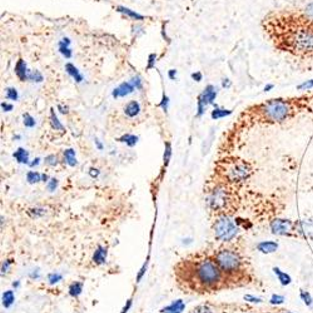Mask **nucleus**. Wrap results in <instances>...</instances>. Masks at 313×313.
Returning a JSON list of instances; mask_svg holds the SVG:
<instances>
[{
  "label": "nucleus",
  "mask_w": 313,
  "mask_h": 313,
  "mask_svg": "<svg viewBox=\"0 0 313 313\" xmlns=\"http://www.w3.org/2000/svg\"><path fill=\"white\" fill-rule=\"evenodd\" d=\"M262 26L276 49L300 60H313V19L302 10L271 13Z\"/></svg>",
  "instance_id": "nucleus-1"
},
{
  "label": "nucleus",
  "mask_w": 313,
  "mask_h": 313,
  "mask_svg": "<svg viewBox=\"0 0 313 313\" xmlns=\"http://www.w3.org/2000/svg\"><path fill=\"white\" fill-rule=\"evenodd\" d=\"M195 281L204 288H213L221 283L223 272L216 261L212 259H203L195 265L194 267Z\"/></svg>",
  "instance_id": "nucleus-2"
},
{
  "label": "nucleus",
  "mask_w": 313,
  "mask_h": 313,
  "mask_svg": "<svg viewBox=\"0 0 313 313\" xmlns=\"http://www.w3.org/2000/svg\"><path fill=\"white\" fill-rule=\"evenodd\" d=\"M214 261L226 276H234L243 271V258L233 249H219L214 256Z\"/></svg>",
  "instance_id": "nucleus-3"
},
{
  "label": "nucleus",
  "mask_w": 313,
  "mask_h": 313,
  "mask_svg": "<svg viewBox=\"0 0 313 313\" xmlns=\"http://www.w3.org/2000/svg\"><path fill=\"white\" fill-rule=\"evenodd\" d=\"M213 233L216 239L221 242H231L238 236L239 228L236 221L229 218L228 216H222L214 222Z\"/></svg>",
  "instance_id": "nucleus-4"
},
{
  "label": "nucleus",
  "mask_w": 313,
  "mask_h": 313,
  "mask_svg": "<svg viewBox=\"0 0 313 313\" xmlns=\"http://www.w3.org/2000/svg\"><path fill=\"white\" fill-rule=\"evenodd\" d=\"M271 233L278 237H300L301 223L287 218H273L270 222Z\"/></svg>",
  "instance_id": "nucleus-5"
},
{
  "label": "nucleus",
  "mask_w": 313,
  "mask_h": 313,
  "mask_svg": "<svg viewBox=\"0 0 313 313\" xmlns=\"http://www.w3.org/2000/svg\"><path fill=\"white\" fill-rule=\"evenodd\" d=\"M229 192L223 185H217L209 192L207 198L208 207L213 212H221L228 205Z\"/></svg>",
  "instance_id": "nucleus-6"
},
{
  "label": "nucleus",
  "mask_w": 313,
  "mask_h": 313,
  "mask_svg": "<svg viewBox=\"0 0 313 313\" xmlns=\"http://www.w3.org/2000/svg\"><path fill=\"white\" fill-rule=\"evenodd\" d=\"M252 175V168L248 163L246 162H237L233 163L231 167L227 170V179L228 182L234 183V184H239L248 179Z\"/></svg>",
  "instance_id": "nucleus-7"
},
{
  "label": "nucleus",
  "mask_w": 313,
  "mask_h": 313,
  "mask_svg": "<svg viewBox=\"0 0 313 313\" xmlns=\"http://www.w3.org/2000/svg\"><path fill=\"white\" fill-rule=\"evenodd\" d=\"M217 89L213 87L212 84L207 85L204 88L202 93L198 97V102H197V117H202L204 114L205 108L211 104H214V100L217 98Z\"/></svg>",
  "instance_id": "nucleus-8"
},
{
  "label": "nucleus",
  "mask_w": 313,
  "mask_h": 313,
  "mask_svg": "<svg viewBox=\"0 0 313 313\" xmlns=\"http://www.w3.org/2000/svg\"><path fill=\"white\" fill-rule=\"evenodd\" d=\"M134 85L131 82H123L118 85L117 88H114L113 92H112V97L113 98H123L127 95L132 94L134 92Z\"/></svg>",
  "instance_id": "nucleus-9"
},
{
  "label": "nucleus",
  "mask_w": 313,
  "mask_h": 313,
  "mask_svg": "<svg viewBox=\"0 0 313 313\" xmlns=\"http://www.w3.org/2000/svg\"><path fill=\"white\" fill-rule=\"evenodd\" d=\"M107 256H108V248H107V247H104V246H102V244H99V246L95 248L94 253H93V257H92L93 263H94V265H97V266L106 265Z\"/></svg>",
  "instance_id": "nucleus-10"
},
{
  "label": "nucleus",
  "mask_w": 313,
  "mask_h": 313,
  "mask_svg": "<svg viewBox=\"0 0 313 313\" xmlns=\"http://www.w3.org/2000/svg\"><path fill=\"white\" fill-rule=\"evenodd\" d=\"M257 251H259L261 253L263 254H271V253H275L276 251L278 249L280 244L277 243L276 241H262L257 243Z\"/></svg>",
  "instance_id": "nucleus-11"
},
{
  "label": "nucleus",
  "mask_w": 313,
  "mask_h": 313,
  "mask_svg": "<svg viewBox=\"0 0 313 313\" xmlns=\"http://www.w3.org/2000/svg\"><path fill=\"white\" fill-rule=\"evenodd\" d=\"M185 310V303L183 300H175L172 303H169L168 306L163 307L160 310L162 313H183V311Z\"/></svg>",
  "instance_id": "nucleus-12"
},
{
  "label": "nucleus",
  "mask_w": 313,
  "mask_h": 313,
  "mask_svg": "<svg viewBox=\"0 0 313 313\" xmlns=\"http://www.w3.org/2000/svg\"><path fill=\"white\" fill-rule=\"evenodd\" d=\"M15 74H16V77L19 78V80H20V82H25V80H28L29 70H28V65H26L25 60L19 59L18 62H16Z\"/></svg>",
  "instance_id": "nucleus-13"
},
{
  "label": "nucleus",
  "mask_w": 313,
  "mask_h": 313,
  "mask_svg": "<svg viewBox=\"0 0 313 313\" xmlns=\"http://www.w3.org/2000/svg\"><path fill=\"white\" fill-rule=\"evenodd\" d=\"M14 159L19 163V164L29 165L30 164V159H29V152L23 147H19L15 152L13 153Z\"/></svg>",
  "instance_id": "nucleus-14"
},
{
  "label": "nucleus",
  "mask_w": 313,
  "mask_h": 313,
  "mask_svg": "<svg viewBox=\"0 0 313 313\" xmlns=\"http://www.w3.org/2000/svg\"><path fill=\"white\" fill-rule=\"evenodd\" d=\"M272 271H273V273L276 275V277H277L278 282L281 283V286L286 287V286H290L291 283H292V277H291V276L288 275L287 272H285V271L281 270L280 267H273Z\"/></svg>",
  "instance_id": "nucleus-15"
},
{
  "label": "nucleus",
  "mask_w": 313,
  "mask_h": 313,
  "mask_svg": "<svg viewBox=\"0 0 313 313\" xmlns=\"http://www.w3.org/2000/svg\"><path fill=\"white\" fill-rule=\"evenodd\" d=\"M141 112V106L137 100H131L129 103H127V106L124 107V114H126L128 118H134L137 117Z\"/></svg>",
  "instance_id": "nucleus-16"
},
{
  "label": "nucleus",
  "mask_w": 313,
  "mask_h": 313,
  "mask_svg": "<svg viewBox=\"0 0 313 313\" xmlns=\"http://www.w3.org/2000/svg\"><path fill=\"white\" fill-rule=\"evenodd\" d=\"M63 156H64V163L70 168H74L78 165V160H77V154H75V151L73 148H67L64 152H63Z\"/></svg>",
  "instance_id": "nucleus-17"
},
{
  "label": "nucleus",
  "mask_w": 313,
  "mask_h": 313,
  "mask_svg": "<svg viewBox=\"0 0 313 313\" xmlns=\"http://www.w3.org/2000/svg\"><path fill=\"white\" fill-rule=\"evenodd\" d=\"M70 44H72V40L68 38L62 39V40L59 41V44H58V45H59L60 54L64 58H67V59H70V58L73 57V51L72 49H70Z\"/></svg>",
  "instance_id": "nucleus-18"
},
{
  "label": "nucleus",
  "mask_w": 313,
  "mask_h": 313,
  "mask_svg": "<svg viewBox=\"0 0 313 313\" xmlns=\"http://www.w3.org/2000/svg\"><path fill=\"white\" fill-rule=\"evenodd\" d=\"M49 119H50L51 128L54 129V131H58V132H62V133H64L65 128H64V126H63L62 122L59 121V118H58V116H57V113H55L54 108L50 109V116H49Z\"/></svg>",
  "instance_id": "nucleus-19"
},
{
  "label": "nucleus",
  "mask_w": 313,
  "mask_h": 313,
  "mask_svg": "<svg viewBox=\"0 0 313 313\" xmlns=\"http://www.w3.org/2000/svg\"><path fill=\"white\" fill-rule=\"evenodd\" d=\"M117 11H118V13H122V14H123V15L128 16V18L132 19V20H137V21L144 20V16L143 15H141V14L136 13V11L132 10V9L126 8V6H117Z\"/></svg>",
  "instance_id": "nucleus-20"
},
{
  "label": "nucleus",
  "mask_w": 313,
  "mask_h": 313,
  "mask_svg": "<svg viewBox=\"0 0 313 313\" xmlns=\"http://www.w3.org/2000/svg\"><path fill=\"white\" fill-rule=\"evenodd\" d=\"M65 70H67L68 74H69L77 83H82L83 80H84L82 73H80L79 70H78V68L75 67L74 64H72V63H67V64H65Z\"/></svg>",
  "instance_id": "nucleus-21"
},
{
  "label": "nucleus",
  "mask_w": 313,
  "mask_h": 313,
  "mask_svg": "<svg viewBox=\"0 0 313 313\" xmlns=\"http://www.w3.org/2000/svg\"><path fill=\"white\" fill-rule=\"evenodd\" d=\"M83 287H84V283L80 282V281H75V282L70 283L69 285L68 293H69L70 297L78 298L83 293Z\"/></svg>",
  "instance_id": "nucleus-22"
},
{
  "label": "nucleus",
  "mask_w": 313,
  "mask_h": 313,
  "mask_svg": "<svg viewBox=\"0 0 313 313\" xmlns=\"http://www.w3.org/2000/svg\"><path fill=\"white\" fill-rule=\"evenodd\" d=\"M232 111L231 109H226V108H219L218 106H216V108L212 111L211 117L212 119L217 121V119H221V118H226V117L231 116Z\"/></svg>",
  "instance_id": "nucleus-23"
},
{
  "label": "nucleus",
  "mask_w": 313,
  "mask_h": 313,
  "mask_svg": "<svg viewBox=\"0 0 313 313\" xmlns=\"http://www.w3.org/2000/svg\"><path fill=\"white\" fill-rule=\"evenodd\" d=\"M1 301H3V306L5 308L11 307L15 302V293H14L13 290H8L3 293V297H1Z\"/></svg>",
  "instance_id": "nucleus-24"
},
{
  "label": "nucleus",
  "mask_w": 313,
  "mask_h": 313,
  "mask_svg": "<svg viewBox=\"0 0 313 313\" xmlns=\"http://www.w3.org/2000/svg\"><path fill=\"white\" fill-rule=\"evenodd\" d=\"M138 137L134 136V134H123V136H121L119 138H117V141L118 142H122V143H126L128 147H134L137 143H138Z\"/></svg>",
  "instance_id": "nucleus-25"
},
{
  "label": "nucleus",
  "mask_w": 313,
  "mask_h": 313,
  "mask_svg": "<svg viewBox=\"0 0 313 313\" xmlns=\"http://www.w3.org/2000/svg\"><path fill=\"white\" fill-rule=\"evenodd\" d=\"M26 182L29 184H38L41 182V173L35 172V170H29L26 173Z\"/></svg>",
  "instance_id": "nucleus-26"
},
{
  "label": "nucleus",
  "mask_w": 313,
  "mask_h": 313,
  "mask_svg": "<svg viewBox=\"0 0 313 313\" xmlns=\"http://www.w3.org/2000/svg\"><path fill=\"white\" fill-rule=\"evenodd\" d=\"M28 80L31 83H41L44 80V77L39 70H29Z\"/></svg>",
  "instance_id": "nucleus-27"
},
{
  "label": "nucleus",
  "mask_w": 313,
  "mask_h": 313,
  "mask_svg": "<svg viewBox=\"0 0 313 313\" xmlns=\"http://www.w3.org/2000/svg\"><path fill=\"white\" fill-rule=\"evenodd\" d=\"M29 216L33 217V218H40V217L45 216L46 214V209L43 207H35V208H30L29 209Z\"/></svg>",
  "instance_id": "nucleus-28"
},
{
  "label": "nucleus",
  "mask_w": 313,
  "mask_h": 313,
  "mask_svg": "<svg viewBox=\"0 0 313 313\" xmlns=\"http://www.w3.org/2000/svg\"><path fill=\"white\" fill-rule=\"evenodd\" d=\"M300 297L301 300H302V302L305 303L307 307H311V306L313 305V297L311 296V293L308 292V291L300 290Z\"/></svg>",
  "instance_id": "nucleus-29"
},
{
  "label": "nucleus",
  "mask_w": 313,
  "mask_h": 313,
  "mask_svg": "<svg viewBox=\"0 0 313 313\" xmlns=\"http://www.w3.org/2000/svg\"><path fill=\"white\" fill-rule=\"evenodd\" d=\"M44 163L45 165L51 168H55L58 164H59V159H58V156L55 154H48V156L44 158Z\"/></svg>",
  "instance_id": "nucleus-30"
},
{
  "label": "nucleus",
  "mask_w": 313,
  "mask_h": 313,
  "mask_svg": "<svg viewBox=\"0 0 313 313\" xmlns=\"http://www.w3.org/2000/svg\"><path fill=\"white\" fill-rule=\"evenodd\" d=\"M63 281V275L59 272H51L48 275V283L51 286L57 285V283L62 282Z\"/></svg>",
  "instance_id": "nucleus-31"
},
{
  "label": "nucleus",
  "mask_w": 313,
  "mask_h": 313,
  "mask_svg": "<svg viewBox=\"0 0 313 313\" xmlns=\"http://www.w3.org/2000/svg\"><path fill=\"white\" fill-rule=\"evenodd\" d=\"M172 144L170 142H167L165 143V151H164V156H163V160H164V167H167L170 162V158H172Z\"/></svg>",
  "instance_id": "nucleus-32"
},
{
  "label": "nucleus",
  "mask_w": 313,
  "mask_h": 313,
  "mask_svg": "<svg viewBox=\"0 0 313 313\" xmlns=\"http://www.w3.org/2000/svg\"><path fill=\"white\" fill-rule=\"evenodd\" d=\"M5 97L8 100H13V102H16L19 99V93L15 88L9 87L5 89Z\"/></svg>",
  "instance_id": "nucleus-33"
},
{
  "label": "nucleus",
  "mask_w": 313,
  "mask_h": 313,
  "mask_svg": "<svg viewBox=\"0 0 313 313\" xmlns=\"http://www.w3.org/2000/svg\"><path fill=\"white\" fill-rule=\"evenodd\" d=\"M23 119H24V126H25L26 128H34V127H35V124H36L35 118H34L33 116H30L29 113H24Z\"/></svg>",
  "instance_id": "nucleus-34"
},
{
  "label": "nucleus",
  "mask_w": 313,
  "mask_h": 313,
  "mask_svg": "<svg viewBox=\"0 0 313 313\" xmlns=\"http://www.w3.org/2000/svg\"><path fill=\"white\" fill-rule=\"evenodd\" d=\"M286 301V298H285V296H282V295H272L271 296V298H270V303L271 305H276V306H278V305H282L283 302H285Z\"/></svg>",
  "instance_id": "nucleus-35"
},
{
  "label": "nucleus",
  "mask_w": 313,
  "mask_h": 313,
  "mask_svg": "<svg viewBox=\"0 0 313 313\" xmlns=\"http://www.w3.org/2000/svg\"><path fill=\"white\" fill-rule=\"evenodd\" d=\"M58 185H59V180H58L57 178H50V180L46 183V188H48V190L50 193L55 192V190H57V188H58Z\"/></svg>",
  "instance_id": "nucleus-36"
},
{
  "label": "nucleus",
  "mask_w": 313,
  "mask_h": 313,
  "mask_svg": "<svg viewBox=\"0 0 313 313\" xmlns=\"http://www.w3.org/2000/svg\"><path fill=\"white\" fill-rule=\"evenodd\" d=\"M311 89H313V79L306 80V82L297 85V90H311Z\"/></svg>",
  "instance_id": "nucleus-37"
},
{
  "label": "nucleus",
  "mask_w": 313,
  "mask_h": 313,
  "mask_svg": "<svg viewBox=\"0 0 313 313\" xmlns=\"http://www.w3.org/2000/svg\"><path fill=\"white\" fill-rule=\"evenodd\" d=\"M156 58H158V55L154 54V53H152V54H149V57H148V63H147V70H151V69H153L154 67H156Z\"/></svg>",
  "instance_id": "nucleus-38"
},
{
  "label": "nucleus",
  "mask_w": 313,
  "mask_h": 313,
  "mask_svg": "<svg viewBox=\"0 0 313 313\" xmlns=\"http://www.w3.org/2000/svg\"><path fill=\"white\" fill-rule=\"evenodd\" d=\"M159 107L165 112V113H167L168 108H169V98H168V95L165 94V93H163L162 102L159 103Z\"/></svg>",
  "instance_id": "nucleus-39"
},
{
  "label": "nucleus",
  "mask_w": 313,
  "mask_h": 313,
  "mask_svg": "<svg viewBox=\"0 0 313 313\" xmlns=\"http://www.w3.org/2000/svg\"><path fill=\"white\" fill-rule=\"evenodd\" d=\"M11 265H13V261H11V259H5V261H4L3 265H1V276L6 275V273L9 272Z\"/></svg>",
  "instance_id": "nucleus-40"
},
{
  "label": "nucleus",
  "mask_w": 313,
  "mask_h": 313,
  "mask_svg": "<svg viewBox=\"0 0 313 313\" xmlns=\"http://www.w3.org/2000/svg\"><path fill=\"white\" fill-rule=\"evenodd\" d=\"M132 84L134 85V88L138 90H141L142 88H143V80H142V78L139 77V75H137V77H133L132 78Z\"/></svg>",
  "instance_id": "nucleus-41"
},
{
  "label": "nucleus",
  "mask_w": 313,
  "mask_h": 313,
  "mask_svg": "<svg viewBox=\"0 0 313 313\" xmlns=\"http://www.w3.org/2000/svg\"><path fill=\"white\" fill-rule=\"evenodd\" d=\"M243 298H244V301H247V302H251V303H262L263 302L262 298L256 297V296H253V295H244Z\"/></svg>",
  "instance_id": "nucleus-42"
},
{
  "label": "nucleus",
  "mask_w": 313,
  "mask_h": 313,
  "mask_svg": "<svg viewBox=\"0 0 313 313\" xmlns=\"http://www.w3.org/2000/svg\"><path fill=\"white\" fill-rule=\"evenodd\" d=\"M302 11L306 14V15L310 16V18L313 19V0H312V1H310V3H308L307 5H306L305 10H302Z\"/></svg>",
  "instance_id": "nucleus-43"
},
{
  "label": "nucleus",
  "mask_w": 313,
  "mask_h": 313,
  "mask_svg": "<svg viewBox=\"0 0 313 313\" xmlns=\"http://www.w3.org/2000/svg\"><path fill=\"white\" fill-rule=\"evenodd\" d=\"M194 313H212V310L208 307V306L202 305V306H198V307L195 308Z\"/></svg>",
  "instance_id": "nucleus-44"
},
{
  "label": "nucleus",
  "mask_w": 313,
  "mask_h": 313,
  "mask_svg": "<svg viewBox=\"0 0 313 313\" xmlns=\"http://www.w3.org/2000/svg\"><path fill=\"white\" fill-rule=\"evenodd\" d=\"M88 174H89L90 178H93V179H97L98 177L100 175V170L98 169V168H89V170H88Z\"/></svg>",
  "instance_id": "nucleus-45"
},
{
  "label": "nucleus",
  "mask_w": 313,
  "mask_h": 313,
  "mask_svg": "<svg viewBox=\"0 0 313 313\" xmlns=\"http://www.w3.org/2000/svg\"><path fill=\"white\" fill-rule=\"evenodd\" d=\"M29 277L31 278V280H34V281H36V280H39V278L41 277V275H40V271L38 270V268H36V270H33V271H30V273H29Z\"/></svg>",
  "instance_id": "nucleus-46"
},
{
  "label": "nucleus",
  "mask_w": 313,
  "mask_h": 313,
  "mask_svg": "<svg viewBox=\"0 0 313 313\" xmlns=\"http://www.w3.org/2000/svg\"><path fill=\"white\" fill-rule=\"evenodd\" d=\"M1 109H3L4 112H11L14 109V106H13V104H11V103L3 102V103H1Z\"/></svg>",
  "instance_id": "nucleus-47"
},
{
  "label": "nucleus",
  "mask_w": 313,
  "mask_h": 313,
  "mask_svg": "<svg viewBox=\"0 0 313 313\" xmlns=\"http://www.w3.org/2000/svg\"><path fill=\"white\" fill-rule=\"evenodd\" d=\"M147 261H146V263H144L143 265V267L141 268V272L138 273V276H137V282H141V280H142V277H143V275L144 273H146V270H147Z\"/></svg>",
  "instance_id": "nucleus-48"
},
{
  "label": "nucleus",
  "mask_w": 313,
  "mask_h": 313,
  "mask_svg": "<svg viewBox=\"0 0 313 313\" xmlns=\"http://www.w3.org/2000/svg\"><path fill=\"white\" fill-rule=\"evenodd\" d=\"M58 111L62 114L69 113V108H68V106H64V104H58Z\"/></svg>",
  "instance_id": "nucleus-49"
},
{
  "label": "nucleus",
  "mask_w": 313,
  "mask_h": 313,
  "mask_svg": "<svg viewBox=\"0 0 313 313\" xmlns=\"http://www.w3.org/2000/svg\"><path fill=\"white\" fill-rule=\"evenodd\" d=\"M192 79L195 80V82H200V80L203 79V74L200 72H197V73H193L192 74Z\"/></svg>",
  "instance_id": "nucleus-50"
},
{
  "label": "nucleus",
  "mask_w": 313,
  "mask_h": 313,
  "mask_svg": "<svg viewBox=\"0 0 313 313\" xmlns=\"http://www.w3.org/2000/svg\"><path fill=\"white\" fill-rule=\"evenodd\" d=\"M39 164H40V158H35L34 160H31L30 164H29V167L30 168H36L39 167Z\"/></svg>",
  "instance_id": "nucleus-51"
},
{
  "label": "nucleus",
  "mask_w": 313,
  "mask_h": 313,
  "mask_svg": "<svg viewBox=\"0 0 313 313\" xmlns=\"http://www.w3.org/2000/svg\"><path fill=\"white\" fill-rule=\"evenodd\" d=\"M94 144H95V147H97L98 151H103V149H104V146H103V143L98 138L94 139Z\"/></svg>",
  "instance_id": "nucleus-52"
},
{
  "label": "nucleus",
  "mask_w": 313,
  "mask_h": 313,
  "mask_svg": "<svg viewBox=\"0 0 313 313\" xmlns=\"http://www.w3.org/2000/svg\"><path fill=\"white\" fill-rule=\"evenodd\" d=\"M168 77H169V79L175 80V78H177V70L170 69L169 72H168Z\"/></svg>",
  "instance_id": "nucleus-53"
},
{
  "label": "nucleus",
  "mask_w": 313,
  "mask_h": 313,
  "mask_svg": "<svg viewBox=\"0 0 313 313\" xmlns=\"http://www.w3.org/2000/svg\"><path fill=\"white\" fill-rule=\"evenodd\" d=\"M222 87L226 88V89H228V88L231 87V80H229L228 78H224V79L222 80Z\"/></svg>",
  "instance_id": "nucleus-54"
},
{
  "label": "nucleus",
  "mask_w": 313,
  "mask_h": 313,
  "mask_svg": "<svg viewBox=\"0 0 313 313\" xmlns=\"http://www.w3.org/2000/svg\"><path fill=\"white\" fill-rule=\"evenodd\" d=\"M131 306H132V300H128V302H127V305L124 306L123 310H122L121 313H127V312H128V310H129V308H131Z\"/></svg>",
  "instance_id": "nucleus-55"
},
{
  "label": "nucleus",
  "mask_w": 313,
  "mask_h": 313,
  "mask_svg": "<svg viewBox=\"0 0 313 313\" xmlns=\"http://www.w3.org/2000/svg\"><path fill=\"white\" fill-rule=\"evenodd\" d=\"M49 180H50V178H49V175L45 174V173H41V182H43V183H48Z\"/></svg>",
  "instance_id": "nucleus-56"
},
{
  "label": "nucleus",
  "mask_w": 313,
  "mask_h": 313,
  "mask_svg": "<svg viewBox=\"0 0 313 313\" xmlns=\"http://www.w3.org/2000/svg\"><path fill=\"white\" fill-rule=\"evenodd\" d=\"M273 87H275V85H273V84H267L263 90H265V92H270L271 89H273Z\"/></svg>",
  "instance_id": "nucleus-57"
},
{
  "label": "nucleus",
  "mask_w": 313,
  "mask_h": 313,
  "mask_svg": "<svg viewBox=\"0 0 313 313\" xmlns=\"http://www.w3.org/2000/svg\"><path fill=\"white\" fill-rule=\"evenodd\" d=\"M13 287L15 288V290H18V288L20 287V281H15V282H13Z\"/></svg>",
  "instance_id": "nucleus-58"
},
{
  "label": "nucleus",
  "mask_w": 313,
  "mask_h": 313,
  "mask_svg": "<svg viewBox=\"0 0 313 313\" xmlns=\"http://www.w3.org/2000/svg\"><path fill=\"white\" fill-rule=\"evenodd\" d=\"M277 313H293V312H291V311L288 310H278Z\"/></svg>",
  "instance_id": "nucleus-59"
},
{
  "label": "nucleus",
  "mask_w": 313,
  "mask_h": 313,
  "mask_svg": "<svg viewBox=\"0 0 313 313\" xmlns=\"http://www.w3.org/2000/svg\"><path fill=\"white\" fill-rule=\"evenodd\" d=\"M20 138H21L20 136H15V137H14V139H20Z\"/></svg>",
  "instance_id": "nucleus-60"
},
{
  "label": "nucleus",
  "mask_w": 313,
  "mask_h": 313,
  "mask_svg": "<svg viewBox=\"0 0 313 313\" xmlns=\"http://www.w3.org/2000/svg\"><path fill=\"white\" fill-rule=\"evenodd\" d=\"M192 313H194V312H192Z\"/></svg>",
  "instance_id": "nucleus-61"
}]
</instances>
